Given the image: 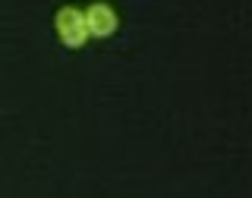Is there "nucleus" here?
<instances>
[{
  "label": "nucleus",
  "mask_w": 252,
  "mask_h": 198,
  "mask_svg": "<svg viewBox=\"0 0 252 198\" xmlns=\"http://www.w3.org/2000/svg\"><path fill=\"white\" fill-rule=\"evenodd\" d=\"M85 19H89V31L98 35V38L114 35V28H117V16L107 3H92L89 13H85Z\"/></svg>",
  "instance_id": "obj_2"
},
{
  "label": "nucleus",
  "mask_w": 252,
  "mask_h": 198,
  "mask_svg": "<svg viewBox=\"0 0 252 198\" xmlns=\"http://www.w3.org/2000/svg\"><path fill=\"white\" fill-rule=\"evenodd\" d=\"M54 26H57V35H60V41L66 47H82L85 38L92 35L85 13H79L76 6H63L57 13V22H54Z\"/></svg>",
  "instance_id": "obj_1"
}]
</instances>
